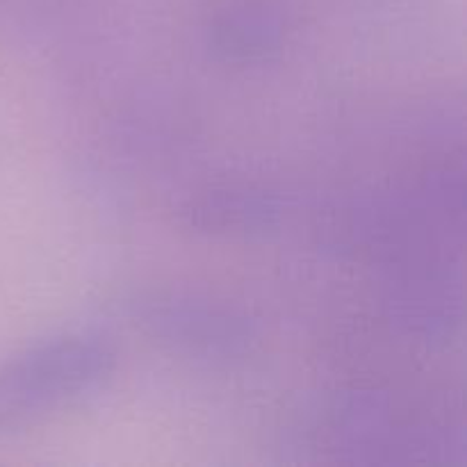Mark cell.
<instances>
[{"mask_svg": "<svg viewBox=\"0 0 467 467\" xmlns=\"http://www.w3.org/2000/svg\"><path fill=\"white\" fill-rule=\"evenodd\" d=\"M117 354L99 336L68 333L36 342L0 363V436L44 422L99 390Z\"/></svg>", "mask_w": 467, "mask_h": 467, "instance_id": "6da1fadb", "label": "cell"}, {"mask_svg": "<svg viewBox=\"0 0 467 467\" xmlns=\"http://www.w3.org/2000/svg\"><path fill=\"white\" fill-rule=\"evenodd\" d=\"M274 36H276V27L267 21V16L246 12L228 16L217 30L219 46L228 53L240 55L263 53L267 46H272Z\"/></svg>", "mask_w": 467, "mask_h": 467, "instance_id": "7a4b0ae2", "label": "cell"}]
</instances>
